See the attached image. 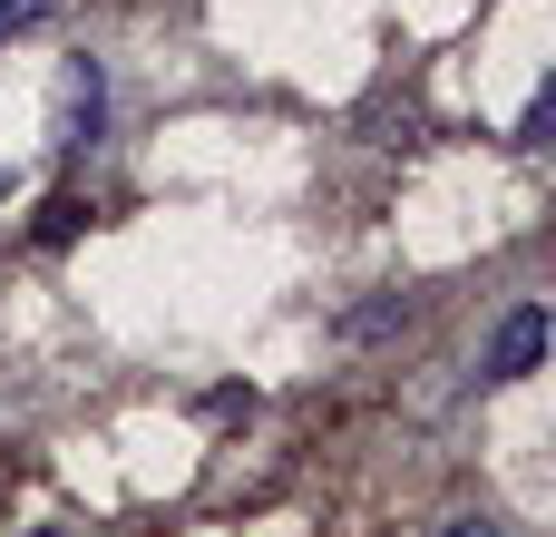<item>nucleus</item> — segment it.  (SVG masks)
I'll list each match as a JSON object with an SVG mask.
<instances>
[{
  "mask_svg": "<svg viewBox=\"0 0 556 537\" xmlns=\"http://www.w3.org/2000/svg\"><path fill=\"white\" fill-rule=\"evenodd\" d=\"M98 137H108V68L98 59H68L59 88H49V147L59 157H88Z\"/></svg>",
  "mask_w": 556,
  "mask_h": 537,
  "instance_id": "1",
  "label": "nucleus"
},
{
  "mask_svg": "<svg viewBox=\"0 0 556 537\" xmlns=\"http://www.w3.org/2000/svg\"><path fill=\"white\" fill-rule=\"evenodd\" d=\"M538 362H547V313H538V303H518V313L498 323V342H489L479 382H528Z\"/></svg>",
  "mask_w": 556,
  "mask_h": 537,
  "instance_id": "2",
  "label": "nucleus"
},
{
  "mask_svg": "<svg viewBox=\"0 0 556 537\" xmlns=\"http://www.w3.org/2000/svg\"><path fill=\"white\" fill-rule=\"evenodd\" d=\"M401 323H410V303H401V294H381V303H362L342 333H352V342H381V333H401Z\"/></svg>",
  "mask_w": 556,
  "mask_h": 537,
  "instance_id": "3",
  "label": "nucleus"
},
{
  "mask_svg": "<svg viewBox=\"0 0 556 537\" xmlns=\"http://www.w3.org/2000/svg\"><path fill=\"white\" fill-rule=\"evenodd\" d=\"M78 225H88V205H78V196H49V205H39V245H68Z\"/></svg>",
  "mask_w": 556,
  "mask_h": 537,
  "instance_id": "4",
  "label": "nucleus"
},
{
  "mask_svg": "<svg viewBox=\"0 0 556 537\" xmlns=\"http://www.w3.org/2000/svg\"><path fill=\"white\" fill-rule=\"evenodd\" d=\"M547 127H556V78L528 98V117H518V147H547Z\"/></svg>",
  "mask_w": 556,
  "mask_h": 537,
  "instance_id": "5",
  "label": "nucleus"
},
{
  "mask_svg": "<svg viewBox=\"0 0 556 537\" xmlns=\"http://www.w3.org/2000/svg\"><path fill=\"white\" fill-rule=\"evenodd\" d=\"M59 0H0V39H20V29H39Z\"/></svg>",
  "mask_w": 556,
  "mask_h": 537,
  "instance_id": "6",
  "label": "nucleus"
},
{
  "mask_svg": "<svg viewBox=\"0 0 556 537\" xmlns=\"http://www.w3.org/2000/svg\"><path fill=\"white\" fill-rule=\"evenodd\" d=\"M244 411H254V391H235V382H225V391H205V421H244Z\"/></svg>",
  "mask_w": 556,
  "mask_h": 537,
  "instance_id": "7",
  "label": "nucleus"
},
{
  "mask_svg": "<svg viewBox=\"0 0 556 537\" xmlns=\"http://www.w3.org/2000/svg\"><path fill=\"white\" fill-rule=\"evenodd\" d=\"M440 537H508V528H498V519H450Z\"/></svg>",
  "mask_w": 556,
  "mask_h": 537,
  "instance_id": "8",
  "label": "nucleus"
},
{
  "mask_svg": "<svg viewBox=\"0 0 556 537\" xmlns=\"http://www.w3.org/2000/svg\"><path fill=\"white\" fill-rule=\"evenodd\" d=\"M0 196H10V176H0Z\"/></svg>",
  "mask_w": 556,
  "mask_h": 537,
  "instance_id": "9",
  "label": "nucleus"
}]
</instances>
